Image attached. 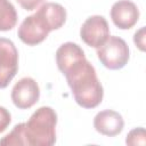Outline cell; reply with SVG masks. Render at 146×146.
Segmentation results:
<instances>
[{"mask_svg": "<svg viewBox=\"0 0 146 146\" xmlns=\"http://www.w3.org/2000/svg\"><path fill=\"white\" fill-rule=\"evenodd\" d=\"M17 3L25 10L32 11L34 9H36L44 0H16Z\"/></svg>", "mask_w": 146, "mask_h": 146, "instance_id": "cell-16", "label": "cell"}, {"mask_svg": "<svg viewBox=\"0 0 146 146\" xmlns=\"http://www.w3.org/2000/svg\"><path fill=\"white\" fill-rule=\"evenodd\" d=\"M97 57L108 70H121L129 62V47L119 36H108L107 40L97 48Z\"/></svg>", "mask_w": 146, "mask_h": 146, "instance_id": "cell-3", "label": "cell"}, {"mask_svg": "<svg viewBox=\"0 0 146 146\" xmlns=\"http://www.w3.org/2000/svg\"><path fill=\"white\" fill-rule=\"evenodd\" d=\"M40 88L36 81L32 78H22L11 89V100L19 110L31 108L39 102Z\"/></svg>", "mask_w": 146, "mask_h": 146, "instance_id": "cell-7", "label": "cell"}, {"mask_svg": "<svg viewBox=\"0 0 146 146\" xmlns=\"http://www.w3.org/2000/svg\"><path fill=\"white\" fill-rule=\"evenodd\" d=\"M80 36L87 46L99 48L110 36V26L105 17L100 15L88 17L80 29Z\"/></svg>", "mask_w": 146, "mask_h": 146, "instance_id": "cell-5", "label": "cell"}, {"mask_svg": "<svg viewBox=\"0 0 146 146\" xmlns=\"http://www.w3.org/2000/svg\"><path fill=\"white\" fill-rule=\"evenodd\" d=\"M17 23V13L9 0H0V31H9Z\"/></svg>", "mask_w": 146, "mask_h": 146, "instance_id": "cell-12", "label": "cell"}, {"mask_svg": "<svg viewBox=\"0 0 146 146\" xmlns=\"http://www.w3.org/2000/svg\"><path fill=\"white\" fill-rule=\"evenodd\" d=\"M124 127L123 117L120 113L113 110L98 112L94 119V128L100 135L114 137L122 132Z\"/></svg>", "mask_w": 146, "mask_h": 146, "instance_id": "cell-9", "label": "cell"}, {"mask_svg": "<svg viewBox=\"0 0 146 146\" xmlns=\"http://www.w3.org/2000/svg\"><path fill=\"white\" fill-rule=\"evenodd\" d=\"M47 22L50 30L60 29L66 22V9L56 2H46L36 10Z\"/></svg>", "mask_w": 146, "mask_h": 146, "instance_id": "cell-11", "label": "cell"}, {"mask_svg": "<svg viewBox=\"0 0 146 146\" xmlns=\"http://www.w3.org/2000/svg\"><path fill=\"white\" fill-rule=\"evenodd\" d=\"M111 18L116 27L129 30L139 19L138 7L130 0H119L112 6Z\"/></svg>", "mask_w": 146, "mask_h": 146, "instance_id": "cell-8", "label": "cell"}, {"mask_svg": "<svg viewBox=\"0 0 146 146\" xmlns=\"http://www.w3.org/2000/svg\"><path fill=\"white\" fill-rule=\"evenodd\" d=\"M10 122H11L10 113L3 106H0V133L3 132L8 128Z\"/></svg>", "mask_w": 146, "mask_h": 146, "instance_id": "cell-14", "label": "cell"}, {"mask_svg": "<svg viewBox=\"0 0 146 146\" xmlns=\"http://www.w3.org/2000/svg\"><path fill=\"white\" fill-rule=\"evenodd\" d=\"M125 143H127V145H132V146H136V145L145 146V144H146L145 129L143 127L132 129L128 133L127 139H125Z\"/></svg>", "mask_w": 146, "mask_h": 146, "instance_id": "cell-13", "label": "cell"}, {"mask_svg": "<svg viewBox=\"0 0 146 146\" xmlns=\"http://www.w3.org/2000/svg\"><path fill=\"white\" fill-rule=\"evenodd\" d=\"M64 75L78 105L83 108H95L102 103L103 86L97 78L95 67L87 59L72 66Z\"/></svg>", "mask_w": 146, "mask_h": 146, "instance_id": "cell-1", "label": "cell"}, {"mask_svg": "<svg viewBox=\"0 0 146 146\" xmlns=\"http://www.w3.org/2000/svg\"><path fill=\"white\" fill-rule=\"evenodd\" d=\"M51 32L44 18L36 11L24 18L18 27L17 35L21 41L27 46H36L44 41Z\"/></svg>", "mask_w": 146, "mask_h": 146, "instance_id": "cell-4", "label": "cell"}, {"mask_svg": "<svg viewBox=\"0 0 146 146\" xmlns=\"http://www.w3.org/2000/svg\"><path fill=\"white\" fill-rule=\"evenodd\" d=\"M83 59H86L84 51L74 42H65L56 51V64L63 74Z\"/></svg>", "mask_w": 146, "mask_h": 146, "instance_id": "cell-10", "label": "cell"}, {"mask_svg": "<svg viewBox=\"0 0 146 146\" xmlns=\"http://www.w3.org/2000/svg\"><path fill=\"white\" fill-rule=\"evenodd\" d=\"M18 71V51L14 42L0 38V89L6 88Z\"/></svg>", "mask_w": 146, "mask_h": 146, "instance_id": "cell-6", "label": "cell"}, {"mask_svg": "<svg viewBox=\"0 0 146 146\" xmlns=\"http://www.w3.org/2000/svg\"><path fill=\"white\" fill-rule=\"evenodd\" d=\"M145 26L140 27L133 35V42L141 51H145Z\"/></svg>", "mask_w": 146, "mask_h": 146, "instance_id": "cell-15", "label": "cell"}, {"mask_svg": "<svg viewBox=\"0 0 146 146\" xmlns=\"http://www.w3.org/2000/svg\"><path fill=\"white\" fill-rule=\"evenodd\" d=\"M57 114L50 106H41L22 123L23 145L51 146L56 143Z\"/></svg>", "mask_w": 146, "mask_h": 146, "instance_id": "cell-2", "label": "cell"}]
</instances>
